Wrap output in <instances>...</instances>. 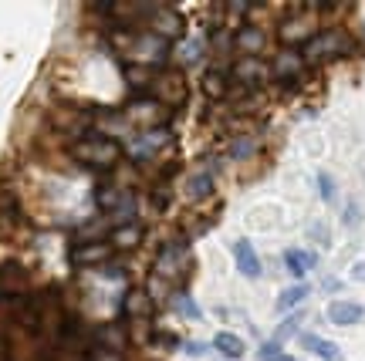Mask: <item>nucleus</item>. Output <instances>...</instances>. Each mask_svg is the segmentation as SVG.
Returning a JSON list of instances; mask_svg holds the SVG:
<instances>
[{"label": "nucleus", "instance_id": "1", "mask_svg": "<svg viewBox=\"0 0 365 361\" xmlns=\"http://www.w3.org/2000/svg\"><path fill=\"white\" fill-rule=\"evenodd\" d=\"M71 155L88 169H112L122 159V145L115 139H108V135H85V139L71 145Z\"/></svg>", "mask_w": 365, "mask_h": 361}, {"label": "nucleus", "instance_id": "2", "mask_svg": "<svg viewBox=\"0 0 365 361\" xmlns=\"http://www.w3.org/2000/svg\"><path fill=\"white\" fill-rule=\"evenodd\" d=\"M153 91H156L159 105H182L186 95H190L182 71H163V75H156L153 78Z\"/></svg>", "mask_w": 365, "mask_h": 361}, {"label": "nucleus", "instance_id": "3", "mask_svg": "<svg viewBox=\"0 0 365 361\" xmlns=\"http://www.w3.org/2000/svg\"><path fill=\"white\" fill-rule=\"evenodd\" d=\"M31 273L21 260H0V297H24Z\"/></svg>", "mask_w": 365, "mask_h": 361}, {"label": "nucleus", "instance_id": "4", "mask_svg": "<svg viewBox=\"0 0 365 361\" xmlns=\"http://www.w3.org/2000/svg\"><path fill=\"white\" fill-rule=\"evenodd\" d=\"M112 257V244L108 240H78L71 250V263L75 267H105Z\"/></svg>", "mask_w": 365, "mask_h": 361}, {"label": "nucleus", "instance_id": "5", "mask_svg": "<svg viewBox=\"0 0 365 361\" xmlns=\"http://www.w3.org/2000/svg\"><path fill=\"white\" fill-rule=\"evenodd\" d=\"M345 38H341V31H318L312 34V41H304V48H301V58L304 61H325L331 54L339 51Z\"/></svg>", "mask_w": 365, "mask_h": 361}, {"label": "nucleus", "instance_id": "6", "mask_svg": "<svg viewBox=\"0 0 365 361\" xmlns=\"http://www.w3.org/2000/svg\"><path fill=\"white\" fill-rule=\"evenodd\" d=\"M186 267H190V250H186V244H166L159 250L156 277H176V273H186Z\"/></svg>", "mask_w": 365, "mask_h": 361}, {"label": "nucleus", "instance_id": "7", "mask_svg": "<svg viewBox=\"0 0 365 361\" xmlns=\"http://www.w3.org/2000/svg\"><path fill=\"white\" fill-rule=\"evenodd\" d=\"M230 75H234L237 81L244 85V88H254V85H261L264 78H271V68L264 65L261 58H240Z\"/></svg>", "mask_w": 365, "mask_h": 361}, {"label": "nucleus", "instance_id": "8", "mask_svg": "<svg viewBox=\"0 0 365 361\" xmlns=\"http://www.w3.org/2000/svg\"><path fill=\"white\" fill-rule=\"evenodd\" d=\"M91 341H95V348L102 351H115V355H122V348H125V341H129V335H125V328L118 321L112 324H102V328H95V335H91Z\"/></svg>", "mask_w": 365, "mask_h": 361}, {"label": "nucleus", "instance_id": "9", "mask_svg": "<svg viewBox=\"0 0 365 361\" xmlns=\"http://www.w3.org/2000/svg\"><path fill=\"white\" fill-rule=\"evenodd\" d=\"M153 34H159L163 41L180 38L182 34V17L173 7H156L153 11Z\"/></svg>", "mask_w": 365, "mask_h": 361}, {"label": "nucleus", "instance_id": "10", "mask_svg": "<svg viewBox=\"0 0 365 361\" xmlns=\"http://www.w3.org/2000/svg\"><path fill=\"white\" fill-rule=\"evenodd\" d=\"M234 48L244 54V58H257V54L264 51V31H261V27H254V24L237 27Z\"/></svg>", "mask_w": 365, "mask_h": 361}, {"label": "nucleus", "instance_id": "11", "mask_svg": "<svg viewBox=\"0 0 365 361\" xmlns=\"http://www.w3.org/2000/svg\"><path fill=\"white\" fill-rule=\"evenodd\" d=\"M234 260H237V271L244 277H261V257L254 253L250 240H234Z\"/></svg>", "mask_w": 365, "mask_h": 361}, {"label": "nucleus", "instance_id": "12", "mask_svg": "<svg viewBox=\"0 0 365 361\" xmlns=\"http://www.w3.org/2000/svg\"><path fill=\"white\" fill-rule=\"evenodd\" d=\"M365 310L359 308V304H352V300H331L328 304V321L331 324H355L362 321Z\"/></svg>", "mask_w": 365, "mask_h": 361}, {"label": "nucleus", "instance_id": "13", "mask_svg": "<svg viewBox=\"0 0 365 361\" xmlns=\"http://www.w3.org/2000/svg\"><path fill=\"white\" fill-rule=\"evenodd\" d=\"M139 240H143V226L139 223H118L115 230H112V250H132V246H139Z\"/></svg>", "mask_w": 365, "mask_h": 361}, {"label": "nucleus", "instance_id": "14", "mask_svg": "<svg viewBox=\"0 0 365 361\" xmlns=\"http://www.w3.org/2000/svg\"><path fill=\"white\" fill-rule=\"evenodd\" d=\"M166 139H170V135H166L163 129H149V132H143V135L135 139V145H132V155H135V159H149V155L156 152V149H159L163 142H166Z\"/></svg>", "mask_w": 365, "mask_h": 361}, {"label": "nucleus", "instance_id": "15", "mask_svg": "<svg viewBox=\"0 0 365 361\" xmlns=\"http://www.w3.org/2000/svg\"><path fill=\"white\" fill-rule=\"evenodd\" d=\"M301 65H304V58L298 51H281L274 58V78H298L301 75Z\"/></svg>", "mask_w": 365, "mask_h": 361}, {"label": "nucleus", "instance_id": "16", "mask_svg": "<svg viewBox=\"0 0 365 361\" xmlns=\"http://www.w3.org/2000/svg\"><path fill=\"white\" fill-rule=\"evenodd\" d=\"M304 44V41H312V27L304 17H294V21H284L281 24V44Z\"/></svg>", "mask_w": 365, "mask_h": 361}, {"label": "nucleus", "instance_id": "17", "mask_svg": "<svg viewBox=\"0 0 365 361\" xmlns=\"http://www.w3.org/2000/svg\"><path fill=\"white\" fill-rule=\"evenodd\" d=\"M301 345H304L308 351H314L318 358H325V361H341L339 345H331V341H325V338H318V335H301Z\"/></svg>", "mask_w": 365, "mask_h": 361}, {"label": "nucleus", "instance_id": "18", "mask_svg": "<svg viewBox=\"0 0 365 361\" xmlns=\"http://www.w3.org/2000/svg\"><path fill=\"white\" fill-rule=\"evenodd\" d=\"M284 263H287V271L294 273V277H304V273H308L314 263H318V257H314L312 250H287V253H284Z\"/></svg>", "mask_w": 365, "mask_h": 361}, {"label": "nucleus", "instance_id": "19", "mask_svg": "<svg viewBox=\"0 0 365 361\" xmlns=\"http://www.w3.org/2000/svg\"><path fill=\"white\" fill-rule=\"evenodd\" d=\"M213 348L220 351L223 358H230V361L244 358V341H240L237 335H230V331H220V335L213 338Z\"/></svg>", "mask_w": 365, "mask_h": 361}, {"label": "nucleus", "instance_id": "20", "mask_svg": "<svg viewBox=\"0 0 365 361\" xmlns=\"http://www.w3.org/2000/svg\"><path fill=\"white\" fill-rule=\"evenodd\" d=\"M210 193H213V172H196V176H190V182H186V196H190V199H207Z\"/></svg>", "mask_w": 365, "mask_h": 361}, {"label": "nucleus", "instance_id": "21", "mask_svg": "<svg viewBox=\"0 0 365 361\" xmlns=\"http://www.w3.org/2000/svg\"><path fill=\"white\" fill-rule=\"evenodd\" d=\"M125 115H129L132 122H153V118L159 115V102H156V98H145V102H132L129 108H125Z\"/></svg>", "mask_w": 365, "mask_h": 361}, {"label": "nucleus", "instance_id": "22", "mask_svg": "<svg viewBox=\"0 0 365 361\" xmlns=\"http://www.w3.org/2000/svg\"><path fill=\"white\" fill-rule=\"evenodd\" d=\"M203 91H207L210 98H223L227 95V75H223L220 68H210L207 75H203Z\"/></svg>", "mask_w": 365, "mask_h": 361}, {"label": "nucleus", "instance_id": "23", "mask_svg": "<svg viewBox=\"0 0 365 361\" xmlns=\"http://www.w3.org/2000/svg\"><path fill=\"white\" fill-rule=\"evenodd\" d=\"M149 310H153V300H149V294H143V291H129V297H125V314H135V318L143 321Z\"/></svg>", "mask_w": 365, "mask_h": 361}, {"label": "nucleus", "instance_id": "24", "mask_svg": "<svg viewBox=\"0 0 365 361\" xmlns=\"http://www.w3.org/2000/svg\"><path fill=\"white\" fill-rule=\"evenodd\" d=\"M301 300H308V287H304V284L287 287V291H281V297H277V310H291V308H298Z\"/></svg>", "mask_w": 365, "mask_h": 361}, {"label": "nucleus", "instance_id": "25", "mask_svg": "<svg viewBox=\"0 0 365 361\" xmlns=\"http://www.w3.org/2000/svg\"><path fill=\"white\" fill-rule=\"evenodd\" d=\"M125 78H129L132 88H145V85H153V71L145 65H125Z\"/></svg>", "mask_w": 365, "mask_h": 361}, {"label": "nucleus", "instance_id": "26", "mask_svg": "<svg viewBox=\"0 0 365 361\" xmlns=\"http://www.w3.org/2000/svg\"><path fill=\"white\" fill-rule=\"evenodd\" d=\"M176 308H180V314H186L190 321H200V318H203V310L196 308V300L190 294H176Z\"/></svg>", "mask_w": 365, "mask_h": 361}, {"label": "nucleus", "instance_id": "27", "mask_svg": "<svg viewBox=\"0 0 365 361\" xmlns=\"http://www.w3.org/2000/svg\"><path fill=\"white\" fill-rule=\"evenodd\" d=\"M298 328H301V318L294 314V318H287L284 324H277V331H274V341L281 345V341H287L291 335H298Z\"/></svg>", "mask_w": 365, "mask_h": 361}, {"label": "nucleus", "instance_id": "28", "mask_svg": "<svg viewBox=\"0 0 365 361\" xmlns=\"http://www.w3.org/2000/svg\"><path fill=\"white\" fill-rule=\"evenodd\" d=\"M318 186H322V199H325V203H331V199H335V182H331V176H328V172H322V176H318Z\"/></svg>", "mask_w": 365, "mask_h": 361}, {"label": "nucleus", "instance_id": "29", "mask_svg": "<svg viewBox=\"0 0 365 361\" xmlns=\"http://www.w3.org/2000/svg\"><path fill=\"white\" fill-rule=\"evenodd\" d=\"M200 54H203V41H190L186 48H182V61H200Z\"/></svg>", "mask_w": 365, "mask_h": 361}, {"label": "nucleus", "instance_id": "30", "mask_svg": "<svg viewBox=\"0 0 365 361\" xmlns=\"http://www.w3.org/2000/svg\"><path fill=\"white\" fill-rule=\"evenodd\" d=\"M254 139H240V142H234V149H230V155H234V159H247L250 152H254Z\"/></svg>", "mask_w": 365, "mask_h": 361}, {"label": "nucleus", "instance_id": "31", "mask_svg": "<svg viewBox=\"0 0 365 361\" xmlns=\"http://www.w3.org/2000/svg\"><path fill=\"white\" fill-rule=\"evenodd\" d=\"M257 358L261 361H274V358H281V345L277 341H267L261 351H257Z\"/></svg>", "mask_w": 365, "mask_h": 361}, {"label": "nucleus", "instance_id": "32", "mask_svg": "<svg viewBox=\"0 0 365 361\" xmlns=\"http://www.w3.org/2000/svg\"><path fill=\"white\" fill-rule=\"evenodd\" d=\"M88 361H122V355H115V351H102V348H91Z\"/></svg>", "mask_w": 365, "mask_h": 361}, {"label": "nucleus", "instance_id": "33", "mask_svg": "<svg viewBox=\"0 0 365 361\" xmlns=\"http://www.w3.org/2000/svg\"><path fill=\"white\" fill-rule=\"evenodd\" d=\"M186 355H193V358H203L207 355V345H200V341H190V345H182Z\"/></svg>", "mask_w": 365, "mask_h": 361}, {"label": "nucleus", "instance_id": "34", "mask_svg": "<svg viewBox=\"0 0 365 361\" xmlns=\"http://www.w3.org/2000/svg\"><path fill=\"white\" fill-rule=\"evenodd\" d=\"M352 277H355V281H365V263H355V267H352Z\"/></svg>", "mask_w": 365, "mask_h": 361}, {"label": "nucleus", "instance_id": "35", "mask_svg": "<svg viewBox=\"0 0 365 361\" xmlns=\"http://www.w3.org/2000/svg\"><path fill=\"white\" fill-rule=\"evenodd\" d=\"M274 361H294V358H291V355H281V358H274Z\"/></svg>", "mask_w": 365, "mask_h": 361}]
</instances>
